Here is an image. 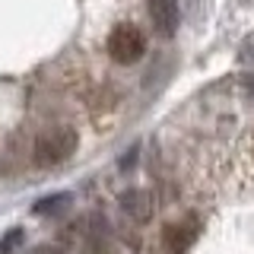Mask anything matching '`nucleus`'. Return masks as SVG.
<instances>
[{
    "label": "nucleus",
    "mask_w": 254,
    "mask_h": 254,
    "mask_svg": "<svg viewBox=\"0 0 254 254\" xmlns=\"http://www.w3.org/2000/svg\"><path fill=\"white\" fill-rule=\"evenodd\" d=\"M35 254H58V251H48V248H42V251H35Z\"/></svg>",
    "instance_id": "39448f33"
},
{
    "label": "nucleus",
    "mask_w": 254,
    "mask_h": 254,
    "mask_svg": "<svg viewBox=\"0 0 254 254\" xmlns=\"http://www.w3.org/2000/svg\"><path fill=\"white\" fill-rule=\"evenodd\" d=\"M19 242H22V232H19V229H13V232L0 242V254H10V248H16Z\"/></svg>",
    "instance_id": "20e7f679"
},
{
    "label": "nucleus",
    "mask_w": 254,
    "mask_h": 254,
    "mask_svg": "<svg viewBox=\"0 0 254 254\" xmlns=\"http://www.w3.org/2000/svg\"><path fill=\"white\" fill-rule=\"evenodd\" d=\"M105 51L118 64H137L146 54V35L137 22H118L105 38Z\"/></svg>",
    "instance_id": "f03ea898"
},
{
    "label": "nucleus",
    "mask_w": 254,
    "mask_h": 254,
    "mask_svg": "<svg viewBox=\"0 0 254 254\" xmlns=\"http://www.w3.org/2000/svg\"><path fill=\"white\" fill-rule=\"evenodd\" d=\"M149 13H153L156 32L159 35H175L178 29V0H149Z\"/></svg>",
    "instance_id": "7ed1b4c3"
},
{
    "label": "nucleus",
    "mask_w": 254,
    "mask_h": 254,
    "mask_svg": "<svg viewBox=\"0 0 254 254\" xmlns=\"http://www.w3.org/2000/svg\"><path fill=\"white\" fill-rule=\"evenodd\" d=\"M79 146V133L76 127L70 124H58V127H48V130L38 133L35 140V159L42 165H58L64 159H70Z\"/></svg>",
    "instance_id": "f257e3e1"
}]
</instances>
